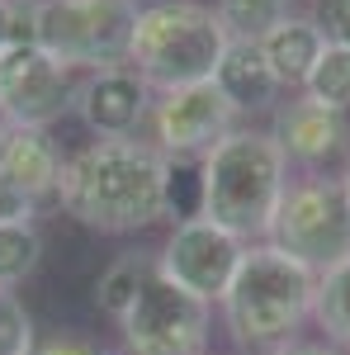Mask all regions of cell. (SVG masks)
<instances>
[{"instance_id": "cell-14", "label": "cell", "mask_w": 350, "mask_h": 355, "mask_svg": "<svg viewBox=\"0 0 350 355\" xmlns=\"http://www.w3.org/2000/svg\"><path fill=\"white\" fill-rule=\"evenodd\" d=\"M213 85L227 95V105L237 114L274 110L279 95H284L279 76L270 71V57H265V48H261V38H232L227 53H222V62H218V71H213Z\"/></svg>"}, {"instance_id": "cell-2", "label": "cell", "mask_w": 350, "mask_h": 355, "mask_svg": "<svg viewBox=\"0 0 350 355\" xmlns=\"http://www.w3.org/2000/svg\"><path fill=\"white\" fill-rule=\"evenodd\" d=\"M199 162H204V218H213L242 242L265 237L274 204L289 185V162L279 142L261 128H232Z\"/></svg>"}, {"instance_id": "cell-5", "label": "cell", "mask_w": 350, "mask_h": 355, "mask_svg": "<svg viewBox=\"0 0 350 355\" xmlns=\"http://www.w3.org/2000/svg\"><path fill=\"white\" fill-rule=\"evenodd\" d=\"M270 246L289 251L308 270H336L350 261V185L346 175L326 171H303L284 185L274 218H270Z\"/></svg>"}, {"instance_id": "cell-26", "label": "cell", "mask_w": 350, "mask_h": 355, "mask_svg": "<svg viewBox=\"0 0 350 355\" xmlns=\"http://www.w3.org/2000/svg\"><path fill=\"white\" fill-rule=\"evenodd\" d=\"M341 175H346V185H350V157H346V171H341Z\"/></svg>"}, {"instance_id": "cell-18", "label": "cell", "mask_w": 350, "mask_h": 355, "mask_svg": "<svg viewBox=\"0 0 350 355\" xmlns=\"http://www.w3.org/2000/svg\"><path fill=\"white\" fill-rule=\"evenodd\" d=\"M161 204H166V218L175 223L204 218V162L199 157H166Z\"/></svg>"}, {"instance_id": "cell-10", "label": "cell", "mask_w": 350, "mask_h": 355, "mask_svg": "<svg viewBox=\"0 0 350 355\" xmlns=\"http://www.w3.org/2000/svg\"><path fill=\"white\" fill-rule=\"evenodd\" d=\"M147 123H152V147L161 157H204L213 142H222L237 128V110L213 81H199L161 90Z\"/></svg>"}, {"instance_id": "cell-29", "label": "cell", "mask_w": 350, "mask_h": 355, "mask_svg": "<svg viewBox=\"0 0 350 355\" xmlns=\"http://www.w3.org/2000/svg\"><path fill=\"white\" fill-rule=\"evenodd\" d=\"M128 355H133V351H128Z\"/></svg>"}, {"instance_id": "cell-13", "label": "cell", "mask_w": 350, "mask_h": 355, "mask_svg": "<svg viewBox=\"0 0 350 355\" xmlns=\"http://www.w3.org/2000/svg\"><path fill=\"white\" fill-rule=\"evenodd\" d=\"M270 137L279 142L284 162L303 166V171H317V166L336 162V157H350V123H346V114L322 110V105H313L308 95H298V100H289V105L274 110Z\"/></svg>"}, {"instance_id": "cell-4", "label": "cell", "mask_w": 350, "mask_h": 355, "mask_svg": "<svg viewBox=\"0 0 350 355\" xmlns=\"http://www.w3.org/2000/svg\"><path fill=\"white\" fill-rule=\"evenodd\" d=\"M227 28L213 5L194 0H157L137 10L128 67L152 90H180V85L213 81L218 62L227 53Z\"/></svg>"}, {"instance_id": "cell-19", "label": "cell", "mask_w": 350, "mask_h": 355, "mask_svg": "<svg viewBox=\"0 0 350 355\" xmlns=\"http://www.w3.org/2000/svg\"><path fill=\"white\" fill-rule=\"evenodd\" d=\"M303 95H308L313 105H322V110L346 114L350 110V48L326 43L322 57H317V67H313L308 81H303Z\"/></svg>"}, {"instance_id": "cell-12", "label": "cell", "mask_w": 350, "mask_h": 355, "mask_svg": "<svg viewBox=\"0 0 350 355\" xmlns=\"http://www.w3.org/2000/svg\"><path fill=\"white\" fill-rule=\"evenodd\" d=\"M152 85L137 76L133 67H105L76 81V100L71 110L81 114V123L95 137H137L142 123L152 119Z\"/></svg>"}, {"instance_id": "cell-20", "label": "cell", "mask_w": 350, "mask_h": 355, "mask_svg": "<svg viewBox=\"0 0 350 355\" xmlns=\"http://www.w3.org/2000/svg\"><path fill=\"white\" fill-rule=\"evenodd\" d=\"M43 237L33 223H0V289H19L38 270Z\"/></svg>"}, {"instance_id": "cell-28", "label": "cell", "mask_w": 350, "mask_h": 355, "mask_svg": "<svg viewBox=\"0 0 350 355\" xmlns=\"http://www.w3.org/2000/svg\"><path fill=\"white\" fill-rule=\"evenodd\" d=\"M279 5H289V0H279Z\"/></svg>"}, {"instance_id": "cell-1", "label": "cell", "mask_w": 350, "mask_h": 355, "mask_svg": "<svg viewBox=\"0 0 350 355\" xmlns=\"http://www.w3.org/2000/svg\"><path fill=\"white\" fill-rule=\"evenodd\" d=\"M166 157L142 137H95L62 162L57 199L95 232H137L166 218Z\"/></svg>"}, {"instance_id": "cell-25", "label": "cell", "mask_w": 350, "mask_h": 355, "mask_svg": "<svg viewBox=\"0 0 350 355\" xmlns=\"http://www.w3.org/2000/svg\"><path fill=\"white\" fill-rule=\"evenodd\" d=\"M274 355H341V351L326 341H284V346H274Z\"/></svg>"}, {"instance_id": "cell-17", "label": "cell", "mask_w": 350, "mask_h": 355, "mask_svg": "<svg viewBox=\"0 0 350 355\" xmlns=\"http://www.w3.org/2000/svg\"><path fill=\"white\" fill-rule=\"evenodd\" d=\"M313 318H317V327L331 336L336 351H350V261H341L336 270L317 275Z\"/></svg>"}, {"instance_id": "cell-6", "label": "cell", "mask_w": 350, "mask_h": 355, "mask_svg": "<svg viewBox=\"0 0 350 355\" xmlns=\"http://www.w3.org/2000/svg\"><path fill=\"white\" fill-rule=\"evenodd\" d=\"M133 24V0H38V48L62 67H123Z\"/></svg>"}, {"instance_id": "cell-16", "label": "cell", "mask_w": 350, "mask_h": 355, "mask_svg": "<svg viewBox=\"0 0 350 355\" xmlns=\"http://www.w3.org/2000/svg\"><path fill=\"white\" fill-rule=\"evenodd\" d=\"M152 266H157V256H152V251H123V256H119V261L95 279V308H100L105 318L119 322V318L133 308L137 289L147 284Z\"/></svg>"}, {"instance_id": "cell-8", "label": "cell", "mask_w": 350, "mask_h": 355, "mask_svg": "<svg viewBox=\"0 0 350 355\" xmlns=\"http://www.w3.org/2000/svg\"><path fill=\"white\" fill-rule=\"evenodd\" d=\"M242 251H246L242 237H232L213 218H189V223H175L170 227L166 246L157 251V270L166 279H175L194 299L222 303L232 275L242 266Z\"/></svg>"}, {"instance_id": "cell-22", "label": "cell", "mask_w": 350, "mask_h": 355, "mask_svg": "<svg viewBox=\"0 0 350 355\" xmlns=\"http://www.w3.org/2000/svg\"><path fill=\"white\" fill-rule=\"evenodd\" d=\"M38 346L33 336V318H28L24 299L15 289H0V355H28Z\"/></svg>"}, {"instance_id": "cell-27", "label": "cell", "mask_w": 350, "mask_h": 355, "mask_svg": "<svg viewBox=\"0 0 350 355\" xmlns=\"http://www.w3.org/2000/svg\"><path fill=\"white\" fill-rule=\"evenodd\" d=\"M5 128H10V123H5V114H0V137H5Z\"/></svg>"}, {"instance_id": "cell-7", "label": "cell", "mask_w": 350, "mask_h": 355, "mask_svg": "<svg viewBox=\"0 0 350 355\" xmlns=\"http://www.w3.org/2000/svg\"><path fill=\"white\" fill-rule=\"evenodd\" d=\"M123 346L133 355H204L209 346V303L185 294L157 266L137 289L133 308L119 318Z\"/></svg>"}, {"instance_id": "cell-11", "label": "cell", "mask_w": 350, "mask_h": 355, "mask_svg": "<svg viewBox=\"0 0 350 355\" xmlns=\"http://www.w3.org/2000/svg\"><path fill=\"white\" fill-rule=\"evenodd\" d=\"M62 152L48 128H5L0 137V223H33L38 204L57 194Z\"/></svg>"}, {"instance_id": "cell-15", "label": "cell", "mask_w": 350, "mask_h": 355, "mask_svg": "<svg viewBox=\"0 0 350 355\" xmlns=\"http://www.w3.org/2000/svg\"><path fill=\"white\" fill-rule=\"evenodd\" d=\"M261 48H265L270 71L279 76V85L284 90H303L308 71L317 67V57L326 48V38H322V28L313 24V15H284L274 28H265Z\"/></svg>"}, {"instance_id": "cell-23", "label": "cell", "mask_w": 350, "mask_h": 355, "mask_svg": "<svg viewBox=\"0 0 350 355\" xmlns=\"http://www.w3.org/2000/svg\"><path fill=\"white\" fill-rule=\"evenodd\" d=\"M313 24L322 28L326 43H336V48H350V0H317V15H313Z\"/></svg>"}, {"instance_id": "cell-21", "label": "cell", "mask_w": 350, "mask_h": 355, "mask_svg": "<svg viewBox=\"0 0 350 355\" xmlns=\"http://www.w3.org/2000/svg\"><path fill=\"white\" fill-rule=\"evenodd\" d=\"M213 10L227 28V38H265V28L284 19L279 0H218Z\"/></svg>"}, {"instance_id": "cell-24", "label": "cell", "mask_w": 350, "mask_h": 355, "mask_svg": "<svg viewBox=\"0 0 350 355\" xmlns=\"http://www.w3.org/2000/svg\"><path fill=\"white\" fill-rule=\"evenodd\" d=\"M28 355H105L95 341H85V336H76V331H57V336H48V341H38Z\"/></svg>"}, {"instance_id": "cell-9", "label": "cell", "mask_w": 350, "mask_h": 355, "mask_svg": "<svg viewBox=\"0 0 350 355\" xmlns=\"http://www.w3.org/2000/svg\"><path fill=\"white\" fill-rule=\"evenodd\" d=\"M76 100L71 67L33 48H5L0 53V114L15 128H48Z\"/></svg>"}, {"instance_id": "cell-3", "label": "cell", "mask_w": 350, "mask_h": 355, "mask_svg": "<svg viewBox=\"0 0 350 355\" xmlns=\"http://www.w3.org/2000/svg\"><path fill=\"white\" fill-rule=\"evenodd\" d=\"M313 299L317 270H308L303 261L270 242H251L222 294V322L237 346H284L313 313Z\"/></svg>"}]
</instances>
